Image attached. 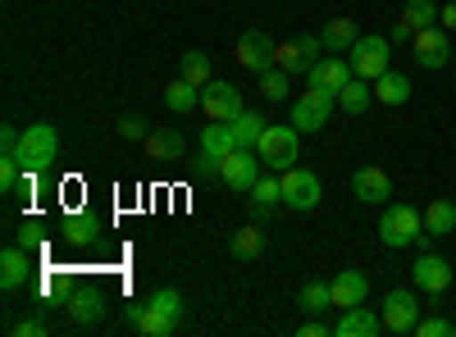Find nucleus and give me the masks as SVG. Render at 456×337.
I'll use <instances>...</instances> for the list:
<instances>
[{
	"label": "nucleus",
	"instance_id": "obj_39",
	"mask_svg": "<svg viewBox=\"0 0 456 337\" xmlns=\"http://www.w3.org/2000/svg\"><path fill=\"white\" fill-rule=\"evenodd\" d=\"M37 242H42V223H37V219L28 223V219H23V223H19V246H23V251H32Z\"/></svg>",
	"mask_w": 456,
	"mask_h": 337
},
{
	"label": "nucleus",
	"instance_id": "obj_5",
	"mask_svg": "<svg viewBox=\"0 0 456 337\" xmlns=\"http://www.w3.org/2000/svg\"><path fill=\"white\" fill-rule=\"evenodd\" d=\"M333 105H338V96L333 92H324V87H306L297 100H292V128L297 132H324L329 128V119H333Z\"/></svg>",
	"mask_w": 456,
	"mask_h": 337
},
{
	"label": "nucleus",
	"instance_id": "obj_26",
	"mask_svg": "<svg viewBox=\"0 0 456 337\" xmlns=\"http://www.w3.org/2000/svg\"><path fill=\"white\" fill-rule=\"evenodd\" d=\"M228 132H233V146H242V151H256V141L265 132V119L256 115V109H242V115L228 124Z\"/></svg>",
	"mask_w": 456,
	"mask_h": 337
},
{
	"label": "nucleus",
	"instance_id": "obj_3",
	"mask_svg": "<svg viewBox=\"0 0 456 337\" xmlns=\"http://www.w3.org/2000/svg\"><path fill=\"white\" fill-rule=\"evenodd\" d=\"M256 156H260V164L270 169V173L292 169L297 156H301V132L292 124H265V132L256 141Z\"/></svg>",
	"mask_w": 456,
	"mask_h": 337
},
{
	"label": "nucleus",
	"instance_id": "obj_21",
	"mask_svg": "<svg viewBox=\"0 0 456 337\" xmlns=\"http://www.w3.org/2000/svg\"><path fill=\"white\" fill-rule=\"evenodd\" d=\"M420 219H425V237H447L456 233V201L438 197L429 201V210H420Z\"/></svg>",
	"mask_w": 456,
	"mask_h": 337
},
{
	"label": "nucleus",
	"instance_id": "obj_20",
	"mask_svg": "<svg viewBox=\"0 0 456 337\" xmlns=\"http://www.w3.org/2000/svg\"><path fill=\"white\" fill-rule=\"evenodd\" d=\"M329 287H333V306H338V310H347V306H361L365 296H370V278H365L361 269H342V274H338V278H333Z\"/></svg>",
	"mask_w": 456,
	"mask_h": 337
},
{
	"label": "nucleus",
	"instance_id": "obj_12",
	"mask_svg": "<svg viewBox=\"0 0 456 337\" xmlns=\"http://www.w3.org/2000/svg\"><path fill=\"white\" fill-rule=\"evenodd\" d=\"M233 60H238L247 73H270V68H274V42H270L260 28H247L242 42H238V51H233Z\"/></svg>",
	"mask_w": 456,
	"mask_h": 337
},
{
	"label": "nucleus",
	"instance_id": "obj_15",
	"mask_svg": "<svg viewBox=\"0 0 456 337\" xmlns=\"http://www.w3.org/2000/svg\"><path fill=\"white\" fill-rule=\"evenodd\" d=\"M306 78H311V87H324V92H342V87H347L352 78H356V68H352V60L347 55H324L320 64H311V73H306Z\"/></svg>",
	"mask_w": 456,
	"mask_h": 337
},
{
	"label": "nucleus",
	"instance_id": "obj_2",
	"mask_svg": "<svg viewBox=\"0 0 456 337\" xmlns=\"http://www.w3.org/2000/svg\"><path fill=\"white\" fill-rule=\"evenodd\" d=\"M14 160L23 164V173H46L60 160V132L51 124H28L19 132V156Z\"/></svg>",
	"mask_w": 456,
	"mask_h": 337
},
{
	"label": "nucleus",
	"instance_id": "obj_4",
	"mask_svg": "<svg viewBox=\"0 0 456 337\" xmlns=\"http://www.w3.org/2000/svg\"><path fill=\"white\" fill-rule=\"evenodd\" d=\"M420 233H425L420 210L406 205V201H388L384 219H379V242H384L388 251H402V246H411V242H420Z\"/></svg>",
	"mask_w": 456,
	"mask_h": 337
},
{
	"label": "nucleus",
	"instance_id": "obj_22",
	"mask_svg": "<svg viewBox=\"0 0 456 337\" xmlns=\"http://www.w3.org/2000/svg\"><path fill=\"white\" fill-rule=\"evenodd\" d=\"M101 315H105V296L101 292H78L69 301V324L73 328H92V324H101Z\"/></svg>",
	"mask_w": 456,
	"mask_h": 337
},
{
	"label": "nucleus",
	"instance_id": "obj_32",
	"mask_svg": "<svg viewBox=\"0 0 456 337\" xmlns=\"http://www.w3.org/2000/svg\"><path fill=\"white\" fill-rule=\"evenodd\" d=\"M247 201H251L256 210H270V205H279V201H283V182H279L274 173H270V178L260 173V182L251 187V197H247Z\"/></svg>",
	"mask_w": 456,
	"mask_h": 337
},
{
	"label": "nucleus",
	"instance_id": "obj_24",
	"mask_svg": "<svg viewBox=\"0 0 456 337\" xmlns=\"http://www.w3.org/2000/svg\"><path fill=\"white\" fill-rule=\"evenodd\" d=\"M374 100L388 105V109H393V105H406V100H411V78H406V73H393V68H388L384 78H374Z\"/></svg>",
	"mask_w": 456,
	"mask_h": 337
},
{
	"label": "nucleus",
	"instance_id": "obj_42",
	"mask_svg": "<svg viewBox=\"0 0 456 337\" xmlns=\"http://www.w3.org/2000/svg\"><path fill=\"white\" fill-rule=\"evenodd\" d=\"M192 173H197V178H206V173H219V160H210V156L201 151V160L192 164Z\"/></svg>",
	"mask_w": 456,
	"mask_h": 337
},
{
	"label": "nucleus",
	"instance_id": "obj_30",
	"mask_svg": "<svg viewBox=\"0 0 456 337\" xmlns=\"http://www.w3.org/2000/svg\"><path fill=\"white\" fill-rule=\"evenodd\" d=\"M201 151H206L210 160H224L228 151H233V132H228V124H206V132H201Z\"/></svg>",
	"mask_w": 456,
	"mask_h": 337
},
{
	"label": "nucleus",
	"instance_id": "obj_25",
	"mask_svg": "<svg viewBox=\"0 0 456 337\" xmlns=\"http://www.w3.org/2000/svg\"><path fill=\"white\" fill-rule=\"evenodd\" d=\"M297 306L306 310V315H324V310L333 306V287H329L324 278H311V283H301V292H297Z\"/></svg>",
	"mask_w": 456,
	"mask_h": 337
},
{
	"label": "nucleus",
	"instance_id": "obj_40",
	"mask_svg": "<svg viewBox=\"0 0 456 337\" xmlns=\"http://www.w3.org/2000/svg\"><path fill=\"white\" fill-rule=\"evenodd\" d=\"M297 333H301V337H329V333H333V328H329V324H324V319H320V315H311V319H306V324H301V328H297Z\"/></svg>",
	"mask_w": 456,
	"mask_h": 337
},
{
	"label": "nucleus",
	"instance_id": "obj_27",
	"mask_svg": "<svg viewBox=\"0 0 456 337\" xmlns=\"http://www.w3.org/2000/svg\"><path fill=\"white\" fill-rule=\"evenodd\" d=\"M165 105L174 109V115H187V109H197L201 105V87L197 83H187V78H174L165 87Z\"/></svg>",
	"mask_w": 456,
	"mask_h": 337
},
{
	"label": "nucleus",
	"instance_id": "obj_9",
	"mask_svg": "<svg viewBox=\"0 0 456 337\" xmlns=\"http://www.w3.org/2000/svg\"><path fill=\"white\" fill-rule=\"evenodd\" d=\"M219 178L233 187L238 197H251V187L260 182V156H256V151H242V146H233V151L219 160Z\"/></svg>",
	"mask_w": 456,
	"mask_h": 337
},
{
	"label": "nucleus",
	"instance_id": "obj_36",
	"mask_svg": "<svg viewBox=\"0 0 456 337\" xmlns=\"http://www.w3.org/2000/svg\"><path fill=\"white\" fill-rule=\"evenodd\" d=\"M411 333H420V337H452L456 333V324L452 319H438V315H429V319H420Z\"/></svg>",
	"mask_w": 456,
	"mask_h": 337
},
{
	"label": "nucleus",
	"instance_id": "obj_17",
	"mask_svg": "<svg viewBox=\"0 0 456 337\" xmlns=\"http://www.w3.org/2000/svg\"><path fill=\"white\" fill-rule=\"evenodd\" d=\"M434 23H438V5H434V0H406V10H402V19L393 28V42H411L420 28H434Z\"/></svg>",
	"mask_w": 456,
	"mask_h": 337
},
{
	"label": "nucleus",
	"instance_id": "obj_10",
	"mask_svg": "<svg viewBox=\"0 0 456 337\" xmlns=\"http://www.w3.org/2000/svg\"><path fill=\"white\" fill-rule=\"evenodd\" d=\"M411 55H415V64L420 68H447V60H452V42H447V32L434 23V28H420L411 36Z\"/></svg>",
	"mask_w": 456,
	"mask_h": 337
},
{
	"label": "nucleus",
	"instance_id": "obj_6",
	"mask_svg": "<svg viewBox=\"0 0 456 337\" xmlns=\"http://www.w3.org/2000/svg\"><path fill=\"white\" fill-rule=\"evenodd\" d=\"M352 68H356V78L374 83V78H384V73L393 68V42L388 36H356V46L347 51Z\"/></svg>",
	"mask_w": 456,
	"mask_h": 337
},
{
	"label": "nucleus",
	"instance_id": "obj_11",
	"mask_svg": "<svg viewBox=\"0 0 456 337\" xmlns=\"http://www.w3.org/2000/svg\"><path fill=\"white\" fill-rule=\"evenodd\" d=\"M415 324H420V296L406 292V287H393L384 296V328L388 333H411Z\"/></svg>",
	"mask_w": 456,
	"mask_h": 337
},
{
	"label": "nucleus",
	"instance_id": "obj_41",
	"mask_svg": "<svg viewBox=\"0 0 456 337\" xmlns=\"http://www.w3.org/2000/svg\"><path fill=\"white\" fill-rule=\"evenodd\" d=\"M438 28H443V32H456V0L438 10Z\"/></svg>",
	"mask_w": 456,
	"mask_h": 337
},
{
	"label": "nucleus",
	"instance_id": "obj_31",
	"mask_svg": "<svg viewBox=\"0 0 456 337\" xmlns=\"http://www.w3.org/2000/svg\"><path fill=\"white\" fill-rule=\"evenodd\" d=\"M274 68H283V73H311V60H306V51H301V42L274 46Z\"/></svg>",
	"mask_w": 456,
	"mask_h": 337
},
{
	"label": "nucleus",
	"instance_id": "obj_38",
	"mask_svg": "<svg viewBox=\"0 0 456 337\" xmlns=\"http://www.w3.org/2000/svg\"><path fill=\"white\" fill-rule=\"evenodd\" d=\"M10 333H14V337H46L51 324H46V319H37V315H28V319H14Z\"/></svg>",
	"mask_w": 456,
	"mask_h": 337
},
{
	"label": "nucleus",
	"instance_id": "obj_8",
	"mask_svg": "<svg viewBox=\"0 0 456 337\" xmlns=\"http://www.w3.org/2000/svg\"><path fill=\"white\" fill-rule=\"evenodd\" d=\"M201 109H206V119H210V124H233L247 105H242V92H238L233 83L210 78V83L201 87Z\"/></svg>",
	"mask_w": 456,
	"mask_h": 337
},
{
	"label": "nucleus",
	"instance_id": "obj_19",
	"mask_svg": "<svg viewBox=\"0 0 456 337\" xmlns=\"http://www.w3.org/2000/svg\"><path fill=\"white\" fill-rule=\"evenodd\" d=\"M28 274H32V255H28L19 242L0 251V287H5V292H19V287L28 283Z\"/></svg>",
	"mask_w": 456,
	"mask_h": 337
},
{
	"label": "nucleus",
	"instance_id": "obj_7",
	"mask_svg": "<svg viewBox=\"0 0 456 337\" xmlns=\"http://www.w3.org/2000/svg\"><path fill=\"white\" fill-rule=\"evenodd\" d=\"M279 182H283V205L288 210H315L320 205V197H324V182H320V173H311V169H301V164H292V169H283L279 173Z\"/></svg>",
	"mask_w": 456,
	"mask_h": 337
},
{
	"label": "nucleus",
	"instance_id": "obj_28",
	"mask_svg": "<svg viewBox=\"0 0 456 337\" xmlns=\"http://www.w3.org/2000/svg\"><path fill=\"white\" fill-rule=\"evenodd\" d=\"M338 105L347 109V115H365V109L374 105V87H370L365 78H352L347 87L338 92Z\"/></svg>",
	"mask_w": 456,
	"mask_h": 337
},
{
	"label": "nucleus",
	"instance_id": "obj_35",
	"mask_svg": "<svg viewBox=\"0 0 456 337\" xmlns=\"http://www.w3.org/2000/svg\"><path fill=\"white\" fill-rule=\"evenodd\" d=\"M92 233H96V219H69V223H64V242H69V246H87Z\"/></svg>",
	"mask_w": 456,
	"mask_h": 337
},
{
	"label": "nucleus",
	"instance_id": "obj_18",
	"mask_svg": "<svg viewBox=\"0 0 456 337\" xmlns=\"http://www.w3.org/2000/svg\"><path fill=\"white\" fill-rule=\"evenodd\" d=\"M379 328H384V315H374L365 301L361 306H347V310H342V319L333 324L338 337H374Z\"/></svg>",
	"mask_w": 456,
	"mask_h": 337
},
{
	"label": "nucleus",
	"instance_id": "obj_37",
	"mask_svg": "<svg viewBox=\"0 0 456 337\" xmlns=\"http://www.w3.org/2000/svg\"><path fill=\"white\" fill-rule=\"evenodd\" d=\"M119 137H124V141H146L151 128H146L142 115H124V119H119Z\"/></svg>",
	"mask_w": 456,
	"mask_h": 337
},
{
	"label": "nucleus",
	"instance_id": "obj_23",
	"mask_svg": "<svg viewBox=\"0 0 456 337\" xmlns=\"http://www.w3.org/2000/svg\"><path fill=\"white\" fill-rule=\"evenodd\" d=\"M356 23L352 19H333V23H324L320 28V42H324V51H333V55H347L352 46H356Z\"/></svg>",
	"mask_w": 456,
	"mask_h": 337
},
{
	"label": "nucleus",
	"instance_id": "obj_14",
	"mask_svg": "<svg viewBox=\"0 0 456 337\" xmlns=\"http://www.w3.org/2000/svg\"><path fill=\"white\" fill-rule=\"evenodd\" d=\"M352 192H356V201H365V205H388V201H393V178L379 169V164H361V169L352 173Z\"/></svg>",
	"mask_w": 456,
	"mask_h": 337
},
{
	"label": "nucleus",
	"instance_id": "obj_29",
	"mask_svg": "<svg viewBox=\"0 0 456 337\" xmlns=\"http://www.w3.org/2000/svg\"><path fill=\"white\" fill-rule=\"evenodd\" d=\"M228 251H233L238 260H256L265 251V233L256 229V223H247V229H238L233 237H228Z\"/></svg>",
	"mask_w": 456,
	"mask_h": 337
},
{
	"label": "nucleus",
	"instance_id": "obj_16",
	"mask_svg": "<svg viewBox=\"0 0 456 337\" xmlns=\"http://www.w3.org/2000/svg\"><path fill=\"white\" fill-rule=\"evenodd\" d=\"M142 146H146V160H151V164H178V160H187V141H183V132H178V128H160V132H151Z\"/></svg>",
	"mask_w": 456,
	"mask_h": 337
},
{
	"label": "nucleus",
	"instance_id": "obj_13",
	"mask_svg": "<svg viewBox=\"0 0 456 337\" xmlns=\"http://www.w3.org/2000/svg\"><path fill=\"white\" fill-rule=\"evenodd\" d=\"M411 283H415V292H425V296H438V292H447L452 287V265L443 255H420L411 265Z\"/></svg>",
	"mask_w": 456,
	"mask_h": 337
},
{
	"label": "nucleus",
	"instance_id": "obj_1",
	"mask_svg": "<svg viewBox=\"0 0 456 337\" xmlns=\"http://www.w3.org/2000/svg\"><path fill=\"white\" fill-rule=\"evenodd\" d=\"M183 319V296L174 287H160V292H151L142 306H128V324L146 337H169Z\"/></svg>",
	"mask_w": 456,
	"mask_h": 337
},
{
	"label": "nucleus",
	"instance_id": "obj_34",
	"mask_svg": "<svg viewBox=\"0 0 456 337\" xmlns=\"http://www.w3.org/2000/svg\"><path fill=\"white\" fill-rule=\"evenodd\" d=\"M260 96H265V100H283V96H288V73H283V68L260 73Z\"/></svg>",
	"mask_w": 456,
	"mask_h": 337
},
{
	"label": "nucleus",
	"instance_id": "obj_33",
	"mask_svg": "<svg viewBox=\"0 0 456 337\" xmlns=\"http://www.w3.org/2000/svg\"><path fill=\"white\" fill-rule=\"evenodd\" d=\"M178 78L206 87V83H210V60H206L201 51H187V55H183V73H178Z\"/></svg>",
	"mask_w": 456,
	"mask_h": 337
}]
</instances>
